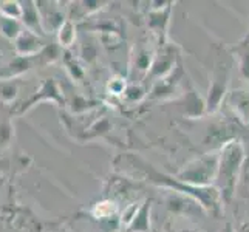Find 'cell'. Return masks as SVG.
I'll list each match as a JSON object with an SVG mask.
<instances>
[{
    "label": "cell",
    "instance_id": "cell-7",
    "mask_svg": "<svg viewBox=\"0 0 249 232\" xmlns=\"http://www.w3.org/2000/svg\"><path fill=\"white\" fill-rule=\"evenodd\" d=\"M118 211L116 204L113 201H101L94 204V208L91 211V214L96 218H110L111 215H115Z\"/></svg>",
    "mask_w": 249,
    "mask_h": 232
},
{
    "label": "cell",
    "instance_id": "cell-10",
    "mask_svg": "<svg viewBox=\"0 0 249 232\" xmlns=\"http://www.w3.org/2000/svg\"><path fill=\"white\" fill-rule=\"evenodd\" d=\"M0 11H2L3 17H8V19H20L22 17V6L19 2H5L0 8Z\"/></svg>",
    "mask_w": 249,
    "mask_h": 232
},
{
    "label": "cell",
    "instance_id": "cell-1",
    "mask_svg": "<svg viewBox=\"0 0 249 232\" xmlns=\"http://www.w3.org/2000/svg\"><path fill=\"white\" fill-rule=\"evenodd\" d=\"M245 161V149L240 141H229L221 149L218 155V167H217V177L215 181L218 184V194L221 200L229 201L232 198L235 184L242 170V164Z\"/></svg>",
    "mask_w": 249,
    "mask_h": 232
},
{
    "label": "cell",
    "instance_id": "cell-13",
    "mask_svg": "<svg viewBox=\"0 0 249 232\" xmlns=\"http://www.w3.org/2000/svg\"><path fill=\"white\" fill-rule=\"evenodd\" d=\"M108 89L111 90L113 94H121L125 91V81L121 79V77H118V79H110Z\"/></svg>",
    "mask_w": 249,
    "mask_h": 232
},
{
    "label": "cell",
    "instance_id": "cell-9",
    "mask_svg": "<svg viewBox=\"0 0 249 232\" xmlns=\"http://www.w3.org/2000/svg\"><path fill=\"white\" fill-rule=\"evenodd\" d=\"M147 215H149L147 206H141L138 215H136L135 220L130 223L132 228H136L133 232H147V229H149V217Z\"/></svg>",
    "mask_w": 249,
    "mask_h": 232
},
{
    "label": "cell",
    "instance_id": "cell-3",
    "mask_svg": "<svg viewBox=\"0 0 249 232\" xmlns=\"http://www.w3.org/2000/svg\"><path fill=\"white\" fill-rule=\"evenodd\" d=\"M42 48V40L37 37L36 33L30 30L20 31L19 36L16 37V50L19 54L31 56L34 53H39Z\"/></svg>",
    "mask_w": 249,
    "mask_h": 232
},
{
    "label": "cell",
    "instance_id": "cell-12",
    "mask_svg": "<svg viewBox=\"0 0 249 232\" xmlns=\"http://www.w3.org/2000/svg\"><path fill=\"white\" fill-rule=\"evenodd\" d=\"M141 209V204H132V206H128V208L123 212V225H130V223L135 220V217L138 215V212Z\"/></svg>",
    "mask_w": 249,
    "mask_h": 232
},
{
    "label": "cell",
    "instance_id": "cell-6",
    "mask_svg": "<svg viewBox=\"0 0 249 232\" xmlns=\"http://www.w3.org/2000/svg\"><path fill=\"white\" fill-rule=\"evenodd\" d=\"M76 37V30H74V25L70 20H65L62 22V25L59 27L57 31V39L61 42V45L64 47H70Z\"/></svg>",
    "mask_w": 249,
    "mask_h": 232
},
{
    "label": "cell",
    "instance_id": "cell-4",
    "mask_svg": "<svg viewBox=\"0 0 249 232\" xmlns=\"http://www.w3.org/2000/svg\"><path fill=\"white\" fill-rule=\"evenodd\" d=\"M231 107L234 108V111L240 118L249 121V94L246 91H234L232 96H231Z\"/></svg>",
    "mask_w": 249,
    "mask_h": 232
},
{
    "label": "cell",
    "instance_id": "cell-11",
    "mask_svg": "<svg viewBox=\"0 0 249 232\" xmlns=\"http://www.w3.org/2000/svg\"><path fill=\"white\" fill-rule=\"evenodd\" d=\"M237 53L240 54V71L246 79H249V45L240 47Z\"/></svg>",
    "mask_w": 249,
    "mask_h": 232
},
{
    "label": "cell",
    "instance_id": "cell-5",
    "mask_svg": "<svg viewBox=\"0 0 249 232\" xmlns=\"http://www.w3.org/2000/svg\"><path fill=\"white\" fill-rule=\"evenodd\" d=\"M225 91H226V81L223 79V76H220L212 82V87L209 90V101H208L209 111H213L218 108L223 96H225Z\"/></svg>",
    "mask_w": 249,
    "mask_h": 232
},
{
    "label": "cell",
    "instance_id": "cell-8",
    "mask_svg": "<svg viewBox=\"0 0 249 232\" xmlns=\"http://www.w3.org/2000/svg\"><path fill=\"white\" fill-rule=\"evenodd\" d=\"M0 31H2L8 39H13L17 37L20 34V27H19V22L14 20V19H8V17H2L0 19Z\"/></svg>",
    "mask_w": 249,
    "mask_h": 232
},
{
    "label": "cell",
    "instance_id": "cell-14",
    "mask_svg": "<svg viewBox=\"0 0 249 232\" xmlns=\"http://www.w3.org/2000/svg\"><path fill=\"white\" fill-rule=\"evenodd\" d=\"M242 232H249V223H245L242 226Z\"/></svg>",
    "mask_w": 249,
    "mask_h": 232
},
{
    "label": "cell",
    "instance_id": "cell-2",
    "mask_svg": "<svg viewBox=\"0 0 249 232\" xmlns=\"http://www.w3.org/2000/svg\"><path fill=\"white\" fill-rule=\"evenodd\" d=\"M218 167V155H208L191 162L184 172L179 174V179L186 183H194V186L203 187L211 181H215Z\"/></svg>",
    "mask_w": 249,
    "mask_h": 232
}]
</instances>
